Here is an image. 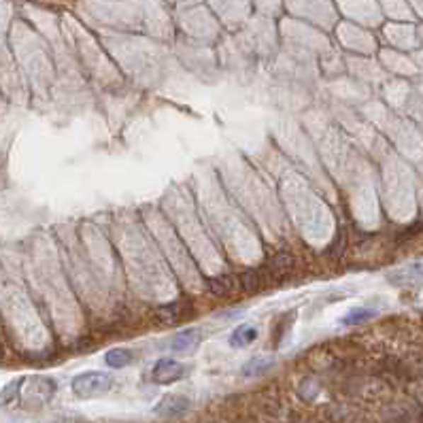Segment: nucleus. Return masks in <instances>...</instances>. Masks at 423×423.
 <instances>
[{"instance_id":"39448f33","label":"nucleus","mask_w":423,"mask_h":423,"mask_svg":"<svg viewBox=\"0 0 423 423\" xmlns=\"http://www.w3.org/2000/svg\"><path fill=\"white\" fill-rule=\"evenodd\" d=\"M198 342H200V332L196 328H187L173 338L170 351L173 353H190L198 347Z\"/></svg>"},{"instance_id":"6e6552de","label":"nucleus","mask_w":423,"mask_h":423,"mask_svg":"<svg viewBox=\"0 0 423 423\" xmlns=\"http://www.w3.org/2000/svg\"><path fill=\"white\" fill-rule=\"evenodd\" d=\"M272 366H274V359H272V357L257 355V357H251V359L243 366V372H245L247 376H251V374H262V372H266V370L272 368Z\"/></svg>"},{"instance_id":"20e7f679","label":"nucleus","mask_w":423,"mask_h":423,"mask_svg":"<svg viewBox=\"0 0 423 423\" xmlns=\"http://www.w3.org/2000/svg\"><path fill=\"white\" fill-rule=\"evenodd\" d=\"M187 408H190V400H187L185 395L173 393V395L162 398V402L156 406V412L162 415V417H179V415H183Z\"/></svg>"},{"instance_id":"f257e3e1","label":"nucleus","mask_w":423,"mask_h":423,"mask_svg":"<svg viewBox=\"0 0 423 423\" xmlns=\"http://www.w3.org/2000/svg\"><path fill=\"white\" fill-rule=\"evenodd\" d=\"M24 385L28 387L22 389L20 385L22 391H18V398H22V404L26 408H41L56 395V389H58V383L50 376H30V378H24Z\"/></svg>"},{"instance_id":"9b49d317","label":"nucleus","mask_w":423,"mask_h":423,"mask_svg":"<svg viewBox=\"0 0 423 423\" xmlns=\"http://www.w3.org/2000/svg\"><path fill=\"white\" fill-rule=\"evenodd\" d=\"M291 264H294V260H291L287 253H279L277 257L270 260V268H277V272H285V270H289Z\"/></svg>"},{"instance_id":"9d476101","label":"nucleus","mask_w":423,"mask_h":423,"mask_svg":"<svg viewBox=\"0 0 423 423\" xmlns=\"http://www.w3.org/2000/svg\"><path fill=\"white\" fill-rule=\"evenodd\" d=\"M370 317H374V311L361 306V308H353L347 317H342V323H344V325H357V323L368 321Z\"/></svg>"},{"instance_id":"0eeeda50","label":"nucleus","mask_w":423,"mask_h":423,"mask_svg":"<svg viewBox=\"0 0 423 423\" xmlns=\"http://www.w3.org/2000/svg\"><path fill=\"white\" fill-rule=\"evenodd\" d=\"M132 359H134L132 351H130V349H122V347L111 349V351L105 355V361H107L111 368H126Z\"/></svg>"},{"instance_id":"f03ea898","label":"nucleus","mask_w":423,"mask_h":423,"mask_svg":"<svg viewBox=\"0 0 423 423\" xmlns=\"http://www.w3.org/2000/svg\"><path fill=\"white\" fill-rule=\"evenodd\" d=\"M111 385H113L111 374L98 372V370L83 372V374H77L73 378V391L79 398H98V395H105L111 389Z\"/></svg>"},{"instance_id":"f8f14e48","label":"nucleus","mask_w":423,"mask_h":423,"mask_svg":"<svg viewBox=\"0 0 423 423\" xmlns=\"http://www.w3.org/2000/svg\"><path fill=\"white\" fill-rule=\"evenodd\" d=\"M18 391H20V381H16V383H11V385H7L5 387V391L0 393V404H9L16 395H18Z\"/></svg>"},{"instance_id":"7ed1b4c3","label":"nucleus","mask_w":423,"mask_h":423,"mask_svg":"<svg viewBox=\"0 0 423 423\" xmlns=\"http://www.w3.org/2000/svg\"><path fill=\"white\" fill-rule=\"evenodd\" d=\"M183 376H185V366H181L177 359L164 357V359H158L156 366H153V381L160 383V385L177 383Z\"/></svg>"},{"instance_id":"1a4fd4ad","label":"nucleus","mask_w":423,"mask_h":423,"mask_svg":"<svg viewBox=\"0 0 423 423\" xmlns=\"http://www.w3.org/2000/svg\"><path fill=\"white\" fill-rule=\"evenodd\" d=\"M209 291L215 296H228L234 289V279L232 277H217V279H209L207 281Z\"/></svg>"},{"instance_id":"423d86ee","label":"nucleus","mask_w":423,"mask_h":423,"mask_svg":"<svg viewBox=\"0 0 423 423\" xmlns=\"http://www.w3.org/2000/svg\"><path fill=\"white\" fill-rule=\"evenodd\" d=\"M255 338H257V330L251 328V325H247V323H243V325H238V328L232 332L230 344H232V347H247V344H251Z\"/></svg>"}]
</instances>
